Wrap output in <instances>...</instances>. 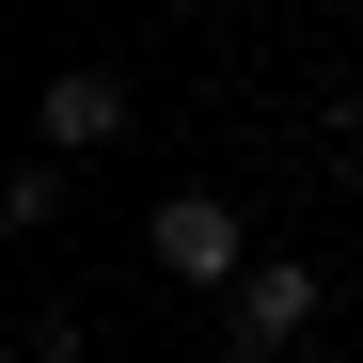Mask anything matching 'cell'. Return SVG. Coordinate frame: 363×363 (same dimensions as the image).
<instances>
[{
  "instance_id": "6da1fadb",
  "label": "cell",
  "mask_w": 363,
  "mask_h": 363,
  "mask_svg": "<svg viewBox=\"0 0 363 363\" xmlns=\"http://www.w3.org/2000/svg\"><path fill=\"white\" fill-rule=\"evenodd\" d=\"M143 253H158V284H190V300H237V284H253V221H237L221 190H174V206L143 221Z\"/></svg>"
},
{
  "instance_id": "7a4b0ae2",
  "label": "cell",
  "mask_w": 363,
  "mask_h": 363,
  "mask_svg": "<svg viewBox=\"0 0 363 363\" xmlns=\"http://www.w3.org/2000/svg\"><path fill=\"white\" fill-rule=\"evenodd\" d=\"M32 143L48 158H111V143H127V79H111V64H64L32 95Z\"/></svg>"
},
{
  "instance_id": "3957f363",
  "label": "cell",
  "mask_w": 363,
  "mask_h": 363,
  "mask_svg": "<svg viewBox=\"0 0 363 363\" xmlns=\"http://www.w3.org/2000/svg\"><path fill=\"white\" fill-rule=\"evenodd\" d=\"M316 300H332V284L300 269V253H253V284H237V316H221V332H237V363L300 347V332H316Z\"/></svg>"
},
{
  "instance_id": "277c9868",
  "label": "cell",
  "mask_w": 363,
  "mask_h": 363,
  "mask_svg": "<svg viewBox=\"0 0 363 363\" xmlns=\"http://www.w3.org/2000/svg\"><path fill=\"white\" fill-rule=\"evenodd\" d=\"M0 221H16V237H48V221H64V158H48V143L0 174Z\"/></svg>"
},
{
  "instance_id": "5b68a950",
  "label": "cell",
  "mask_w": 363,
  "mask_h": 363,
  "mask_svg": "<svg viewBox=\"0 0 363 363\" xmlns=\"http://www.w3.org/2000/svg\"><path fill=\"white\" fill-rule=\"evenodd\" d=\"M332 174H363V95H347V111H332Z\"/></svg>"
}]
</instances>
